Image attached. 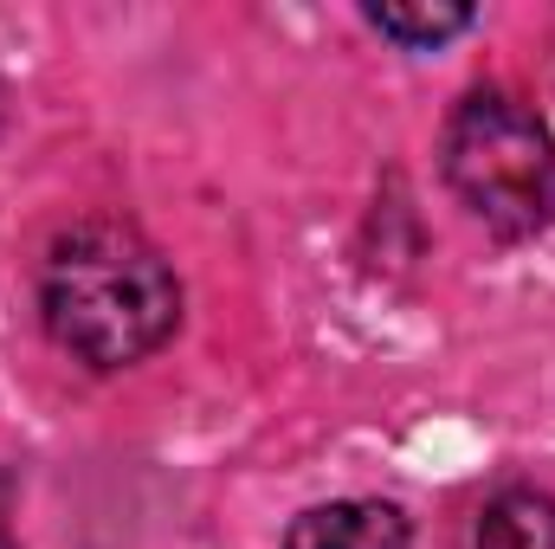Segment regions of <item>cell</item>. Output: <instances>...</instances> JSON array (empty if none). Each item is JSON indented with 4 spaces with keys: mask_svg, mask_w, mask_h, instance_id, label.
<instances>
[{
    "mask_svg": "<svg viewBox=\"0 0 555 549\" xmlns=\"http://www.w3.org/2000/svg\"><path fill=\"white\" fill-rule=\"evenodd\" d=\"M39 317L72 362L111 375L137 369L175 336L181 284L162 246L142 240L130 220H78L39 266Z\"/></svg>",
    "mask_w": 555,
    "mask_h": 549,
    "instance_id": "cell-1",
    "label": "cell"
},
{
    "mask_svg": "<svg viewBox=\"0 0 555 549\" xmlns=\"http://www.w3.org/2000/svg\"><path fill=\"white\" fill-rule=\"evenodd\" d=\"M439 168L498 240H530L555 220V137L511 91H472L452 104Z\"/></svg>",
    "mask_w": 555,
    "mask_h": 549,
    "instance_id": "cell-2",
    "label": "cell"
},
{
    "mask_svg": "<svg viewBox=\"0 0 555 549\" xmlns=\"http://www.w3.org/2000/svg\"><path fill=\"white\" fill-rule=\"evenodd\" d=\"M284 549H414V531L388 498H336L304 511L284 531Z\"/></svg>",
    "mask_w": 555,
    "mask_h": 549,
    "instance_id": "cell-3",
    "label": "cell"
},
{
    "mask_svg": "<svg viewBox=\"0 0 555 549\" xmlns=\"http://www.w3.org/2000/svg\"><path fill=\"white\" fill-rule=\"evenodd\" d=\"M478 549H555V498L537 485H511L485 505Z\"/></svg>",
    "mask_w": 555,
    "mask_h": 549,
    "instance_id": "cell-4",
    "label": "cell"
},
{
    "mask_svg": "<svg viewBox=\"0 0 555 549\" xmlns=\"http://www.w3.org/2000/svg\"><path fill=\"white\" fill-rule=\"evenodd\" d=\"M478 13L472 7H459V0H420V7H401V0H382V7H369V26H382L388 39H401V46H439V39H452V33H465Z\"/></svg>",
    "mask_w": 555,
    "mask_h": 549,
    "instance_id": "cell-5",
    "label": "cell"
}]
</instances>
